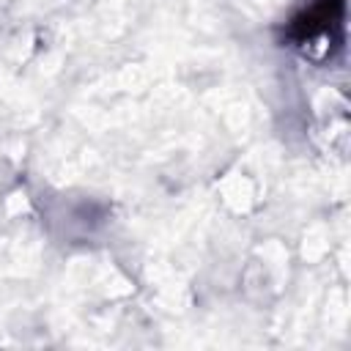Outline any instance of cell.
<instances>
[{
  "label": "cell",
  "mask_w": 351,
  "mask_h": 351,
  "mask_svg": "<svg viewBox=\"0 0 351 351\" xmlns=\"http://www.w3.org/2000/svg\"><path fill=\"white\" fill-rule=\"evenodd\" d=\"M340 36H343V0H310L288 25V38L304 55H313L315 47L326 52L324 41H329V47H337Z\"/></svg>",
  "instance_id": "1"
}]
</instances>
